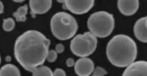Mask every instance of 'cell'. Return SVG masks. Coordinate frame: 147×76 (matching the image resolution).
I'll use <instances>...</instances> for the list:
<instances>
[{"label":"cell","instance_id":"14","mask_svg":"<svg viewBox=\"0 0 147 76\" xmlns=\"http://www.w3.org/2000/svg\"><path fill=\"white\" fill-rule=\"evenodd\" d=\"M32 76H53V72L48 66L40 65L34 69Z\"/></svg>","mask_w":147,"mask_h":76},{"label":"cell","instance_id":"8","mask_svg":"<svg viewBox=\"0 0 147 76\" xmlns=\"http://www.w3.org/2000/svg\"><path fill=\"white\" fill-rule=\"evenodd\" d=\"M123 76H147V63L145 61H134L125 67Z\"/></svg>","mask_w":147,"mask_h":76},{"label":"cell","instance_id":"5","mask_svg":"<svg viewBox=\"0 0 147 76\" xmlns=\"http://www.w3.org/2000/svg\"><path fill=\"white\" fill-rule=\"evenodd\" d=\"M97 47V38L90 32L74 36L70 44L72 53L80 58H87L94 53Z\"/></svg>","mask_w":147,"mask_h":76},{"label":"cell","instance_id":"13","mask_svg":"<svg viewBox=\"0 0 147 76\" xmlns=\"http://www.w3.org/2000/svg\"><path fill=\"white\" fill-rule=\"evenodd\" d=\"M28 7L27 5L21 6L16 12L13 13L14 18L16 19L17 22H26L27 21V14H28Z\"/></svg>","mask_w":147,"mask_h":76},{"label":"cell","instance_id":"16","mask_svg":"<svg viewBox=\"0 0 147 76\" xmlns=\"http://www.w3.org/2000/svg\"><path fill=\"white\" fill-rule=\"evenodd\" d=\"M106 74H107V71L104 69V68L100 67V66H97L95 69L93 70L91 76H105Z\"/></svg>","mask_w":147,"mask_h":76},{"label":"cell","instance_id":"3","mask_svg":"<svg viewBox=\"0 0 147 76\" xmlns=\"http://www.w3.org/2000/svg\"><path fill=\"white\" fill-rule=\"evenodd\" d=\"M50 28L57 39L68 40L76 35L79 25L72 15L66 12H58L51 18Z\"/></svg>","mask_w":147,"mask_h":76},{"label":"cell","instance_id":"22","mask_svg":"<svg viewBox=\"0 0 147 76\" xmlns=\"http://www.w3.org/2000/svg\"><path fill=\"white\" fill-rule=\"evenodd\" d=\"M6 61H11V57H10V56L6 57Z\"/></svg>","mask_w":147,"mask_h":76},{"label":"cell","instance_id":"2","mask_svg":"<svg viewBox=\"0 0 147 76\" xmlns=\"http://www.w3.org/2000/svg\"><path fill=\"white\" fill-rule=\"evenodd\" d=\"M108 61L117 67H127L136 59L137 46L131 37L125 34L115 35L106 47Z\"/></svg>","mask_w":147,"mask_h":76},{"label":"cell","instance_id":"6","mask_svg":"<svg viewBox=\"0 0 147 76\" xmlns=\"http://www.w3.org/2000/svg\"><path fill=\"white\" fill-rule=\"evenodd\" d=\"M64 9H67L73 14L77 15H82L87 13L94 5L93 0H79V1H74V0H65L63 2Z\"/></svg>","mask_w":147,"mask_h":76},{"label":"cell","instance_id":"15","mask_svg":"<svg viewBox=\"0 0 147 76\" xmlns=\"http://www.w3.org/2000/svg\"><path fill=\"white\" fill-rule=\"evenodd\" d=\"M15 27V21L11 18L3 20V29L5 31H12Z\"/></svg>","mask_w":147,"mask_h":76},{"label":"cell","instance_id":"18","mask_svg":"<svg viewBox=\"0 0 147 76\" xmlns=\"http://www.w3.org/2000/svg\"><path fill=\"white\" fill-rule=\"evenodd\" d=\"M53 76H66V72L62 68H57L53 72Z\"/></svg>","mask_w":147,"mask_h":76},{"label":"cell","instance_id":"1","mask_svg":"<svg viewBox=\"0 0 147 76\" xmlns=\"http://www.w3.org/2000/svg\"><path fill=\"white\" fill-rule=\"evenodd\" d=\"M51 41L37 30H28L17 38L14 45L16 60L26 70L32 72L46 61Z\"/></svg>","mask_w":147,"mask_h":76},{"label":"cell","instance_id":"23","mask_svg":"<svg viewBox=\"0 0 147 76\" xmlns=\"http://www.w3.org/2000/svg\"><path fill=\"white\" fill-rule=\"evenodd\" d=\"M0 63H1V56H0Z\"/></svg>","mask_w":147,"mask_h":76},{"label":"cell","instance_id":"20","mask_svg":"<svg viewBox=\"0 0 147 76\" xmlns=\"http://www.w3.org/2000/svg\"><path fill=\"white\" fill-rule=\"evenodd\" d=\"M75 60H73L72 58H70V59H68L67 61H66V63H67V66L68 67H71V66H74L75 65Z\"/></svg>","mask_w":147,"mask_h":76},{"label":"cell","instance_id":"10","mask_svg":"<svg viewBox=\"0 0 147 76\" xmlns=\"http://www.w3.org/2000/svg\"><path fill=\"white\" fill-rule=\"evenodd\" d=\"M117 5L119 11L123 15L131 16L138 10L139 2L137 0H119Z\"/></svg>","mask_w":147,"mask_h":76},{"label":"cell","instance_id":"11","mask_svg":"<svg viewBox=\"0 0 147 76\" xmlns=\"http://www.w3.org/2000/svg\"><path fill=\"white\" fill-rule=\"evenodd\" d=\"M147 18L143 17V18L139 19L138 21L136 23L134 27V36L140 42L146 43L147 42Z\"/></svg>","mask_w":147,"mask_h":76},{"label":"cell","instance_id":"4","mask_svg":"<svg viewBox=\"0 0 147 76\" xmlns=\"http://www.w3.org/2000/svg\"><path fill=\"white\" fill-rule=\"evenodd\" d=\"M89 32L96 38H106L113 32L115 27V19L112 14L99 11L92 14L87 20Z\"/></svg>","mask_w":147,"mask_h":76},{"label":"cell","instance_id":"17","mask_svg":"<svg viewBox=\"0 0 147 76\" xmlns=\"http://www.w3.org/2000/svg\"><path fill=\"white\" fill-rule=\"evenodd\" d=\"M46 60L49 61V63H53L57 60V53L55 50H50L48 52V55H47Z\"/></svg>","mask_w":147,"mask_h":76},{"label":"cell","instance_id":"9","mask_svg":"<svg viewBox=\"0 0 147 76\" xmlns=\"http://www.w3.org/2000/svg\"><path fill=\"white\" fill-rule=\"evenodd\" d=\"M30 8L32 12V18H35L36 15H43L51 9L52 1L51 0H30Z\"/></svg>","mask_w":147,"mask_h":76},{"label":"cell","instance_id":"21","mask_svg":"<svg viewBox=\"0 0 147 76\" xmlns=\"http://www.w3.org/2000/svg\"><path fill=\"white\" fill-rule=\"evenodd\" d=\"M4 12V6H3V3L0 1V14H2Z\"/></svg>","mask_w":147,"mask_h":76},{"label":"cell","instance_id":"7","mask_svg":"<svg viewBox=\"0 0 147 76\" xmlns=\"http://www.w3.org/2000/svg\"><path fill=\"white\" fill-rule=\"evenodd\" d=\"M75 72L78 76H90L94 70L93 61L88 58H80L75 63Z\"/></svg>","mask_w":147,"mask_h":76},{"label":"cell","instance_id":"19","mask_svg":"<svg viewBox=\"0 0 147 76\" xmlns=\"http://www.w3.org/2000/svg\"><path fill=\"white\" fill-rule=\"evenodd\" d=\"M64 49H65V48H64L63 44H57L56 48H55V51H56L57 54H60V53H63Z\"/></svg>","mask_w":147,"mask_h":76},{"label":"cell","instance_id":"12","mask_svg":"<svg viewBox=\"0 0 147 76\" xmlns=\"http://www.w3.org/2000/svg\"><path fill=\"white\" fill-rule=\"evenodd\" d=\"M0 76H21V72L16 65L7 63L0 68Z\"/></svg>","mask_w":147,"mask_h":76}]
</instances>
